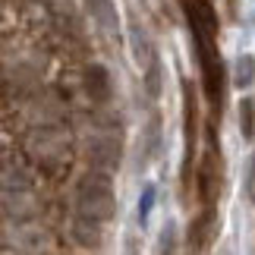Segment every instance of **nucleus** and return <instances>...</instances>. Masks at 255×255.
Listing matches in <instances>:
<instances>
[{
    "instance_id": "nucleus-1",
    "label": "nucleus",
    "mask_w": 255,
    "mask_h": 255,
    "mask_svg": "<svg viewBox=\"0 0 255 255\" xmlns=\"http://www.w3.org/2000/svg\"><path fill=\"white\" fill-rule=\"evenodd\" d=\"M114 208L111 199V183L104 176H88V180L79 186V221H107Z\"/></svg>"
},
{
    "instance_id": "nucleus-2",
    "label": "nucleus",
    "mask_w": 255,
    "mask_h": 255,
    "mask_svg": "<svg viewBox=\"0 0 255 255\" xmlns=\"http://www.w3.org/2000/svg\"><path fill=\"white\" fill-rule=\"evenodd\" d=\"M249 79H252V60L246 57V60L240 63V85H249Z\"/></svg>"
}]
</instances>
